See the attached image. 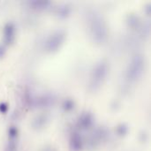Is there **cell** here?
<instances>
[{"label":"cell","instance_id":"2e32d148","mask_svg":"<svg viewBox=\"0 0 151 151\" xmlns=\"http://www.w3.org/2000/svg\"><path fill=\"white\" fill-rule=\"evenodd\" d=\"M127 131H128V127L126 124H120L117 127V129H116V132L120 136H123L125 134H127Z\"/></svg>","mask_w":151,"mask_h":151},{"label":"cell","instance_id":"5b68a950","mask_svg":"<svg viewBox=\"0 0 151 151\" xmlns=\"http://www.w3.org/2000/svg\"><path fill=\"white\" fill-rule=\"evenodd\" d=\"M56 102V97L50 94H45L34 99L33 105L38 108H48L52 106Z\"/></svg>","mask_w":151,"mask_h":151},{"label":"cell","instance_id":"6da1fadb","mask_svg":"<svg viewBox=\"0 0 151 151\" xmlns=\"http://www.w3.org/2000/svg\"><path fill=\"white\" fill-rule=\"evenodd\" d=\"M88 27L90 36L96 43H104L108 37V29L103 16L95 10H91L87 14Z\"/></svg>","mask_w":151,"mask_h":151},{"label":"cell","instance_id":"52a82bcc","mask_svg":"<svg viewBox=\"0 0 151 151\" xmlns=\"http://www.w3.org/2000/svg\"><path fill=\"white\" fill-rule=\"evenodd\" d=\"M15 39V27L12 22H7L4 27V42L12 44Z\"/></svg>","mask_w":151,"mask_h":151},{"label":"cell","instance_id":"e0dca14e","mask_svg":"<svg viewBox=\"0 0 151 151\" xmlns=\"http://www.w3.org/2000/svg\"><path fill=\"white\" fill-rule=\"evenodd\" d=\"M4 151H17V142L16 140H9Z\"/></svg>","mask_w":151,"mask_h":151},{"label":"cell","instance_id":"9c48e42d","mask_svg":"<svg viewBox=\"0 0 151 151\" xmlns=\"http://www.w3.org/2000/svg\"><path fill=\"white\" fill-rule=\"evenodd\" d=\"M69 147L72 151H81L83 148V141L81 135L74 132L71 134L69 139Z\"/></svg>","mask_w":151,"mask_h":151},{"label":"cell","instance_id":"5bb4252c","mask_svg":"<svg viewBox=\"0 0 151 151\" xmlns=\"http://www.w3.org/2000/svg\"><path fill=\"white\" fill-rule=\"evenodd\" d=\"M62 107L65 111H71L72 110L74 109V102L72 99H65L63 104H62Z\"/></svg>","mask_w":151,"mask_h":151},{"label":"cell","instance_id":"d6986e66","mask_svg":"<svg viewBox=\"0 0 151 151\" xmlns=\"http://www.w3.org/2000/svg\"><path fill=\"white\" fill-rule=\"evenodd\" d=\"M8 110V106L5 103H1L0 104V112L1 113H5Z\"/></svg>","mask_w":151,"mask_h":151},{"label":"cell","instance_id":"9a60e30c","mask_svg":"<svg viewBox=\"0 0 151 151\" xmlns=\"http://www.w3.org/2000/svg\"><path fill=\"white\" fill-rule=\"evenodd\" d=\"M150 33V22L147 20L141 28V34L143 37H148Z\"/></svg>","mask_w":151,"mask_h":151},{"label":"cell","instance_id":"7c38bea8","mask_svg":"<svg viewBox=\"0 0 151 151\" xmlns=\"http://www.w3.org/2000/svg\"><path fill=\"white\" fill-rule=\"evenodd\" d=\"M29 4L34 9L44 10V9H47L50 6V1H31V2H29Z\"/></svg>","mask_w":151,"mask_h":151},{"label":"cell","instance_id":"4fadbf2b","mask_svg":"<svg viewBox=\"0 0 151 151\" xmlns=\"http://www.w3.org/2000/svg\"><path fill=\"white\" fill-rule=\"evenodd\" d=\"M71 12V8L68 4H61L57 8V14L61 18L67 17Z\"/></svg>","mask_w":151,"mask_h":151},{"label":"cell","instance_id":"8fae6325","mask_svg":"<svg viewBox=\"0 0 151 151\" xmlns=\"http://www.w3.org/2000/svg\"><path fill=\"white\" fill-rule=\"evenodd\" d=\"M127 23L129 27L133 29H137L140 27V19L134 14H129L127 18Z\"/></svg>","mask_w":151,"mask_h":151},{"label":"cell","instance_id":"44dd1931","mask_svg":"<svg viewBox=\"0 0 151 151\" xmlns=\"http://www.w3.org/2000/svg\"><path fill=\"white\" fill-rule=\"evenodd\" d=\"M144 9H145V11H146V12H147V14L148 15H150V4H148L145 7H144Z\"/></svg>","mask_w":151,"mask_h":151},{"label":"cell","instance_id":"ac0fdd59","mask_svg":"<svg viewBox=\"0 0 151 151\" xmlns=\"http://www.w3.org/2000/svg\"><path fill=\"white\" fill-rule=\"evenodd\" d=\"M18 136V129L15 127H11L8 129V137L9 140H16Z\"/></svg>","mask_w":151,"mask_h":151},{"label":"cell","instance_id":"277c9868","mask_svg":"<svg viewBox=\"0 0 151 151\" xmlns=\"http://www.w3.org/2000/svg\"><path fill=\"white\" fill-rule=\"evenodd\" d=\"M65 39V32L63 29H58L52 32L43 43L44 50L48 52L57 51L63 44Z\"/></svg>","mask_w":151,"mask_h":151},{"label":"cell","instance_id":"7402d4cb","mask_svg":"<svg viewBox=\"0 0 151 151\" xmlns=\"http://www.w3.org/2000/svg\"><path fill=\"white\" fill-rule=\"evenodd\" d=\"M42 151H56L52 147H46V148H44L43 149V150Z\"/></svg>","mask_w":151,"mask_h":151},{"label":"cell","instance_id":"3957f363","mask_svg":"<svg viewBox=\"0 0 151 151\" xmlns=\"http://www.w3.org/2000/svg\"><path fill=\"white\" fill-rule=\"evenodd\" d=\"M145 68V58L142 54L133 56L127 68V78L129 81H138L143 74Z\"/></svg>","mask_w":151,"mask_h":151},{"label":"cell","instance_id":"ffe728a7","mask_svg":"<svg viewBox=\"0 0 151 151\" xmlns=\"http://www.w3.org/2000/svg\"><path fill=\"white\" fill-rule=\"evenodd\" d=\"M5 51H6V50H5V46H4V44H0V58H2L4 56Z\"/></svg>","mask_w":151,"mask_h":151},{"label":"cell","instance_id":"8992f818","mask_svg":"<svg viewBox=\"0 0 151 151\" xmlns=\"http://www.w3.org/2000/svg\"><path fill=\"white\" fill-rule=\"evenodd\" d=\"M93 123H94V117L92 113L88 111L83 112L82 114L80 115L78 119V126L80 128L83 130L89 129L93 126Z\"/></svg>","mask_w":151,"mask_h":151},{"label":"cell","instance_id":"7a4b0ae2","mask_svg":"<svg viewBox=\"0 0 151 151\" xmlns=\"http://www.w3.org/2000/svg\"><path fill=\"white\" fill-rule=\"evenodd\" d=\"M109 73V65L105 60H100L94 66L89 81V89L91 91H96L103 85L107 75Z\"/></svg>","mask_w":151,"mask_h":151},{"label":"cell","instance_id":"ba28073f","mask_svg":"<svg viewBox=\"0 0 151 151\" xmlns=\"http://www.w3.org/2000/svg\"><path fill=\"white\" fill-rule=\"evenodd\" d=\"M50 117L47 113H41L33 119L31 125L35 130H41L47 126Z\"/></svg>","mask_w":151,"mask_h":151},{"label":"cell","instance_id":"30bf717a","mask_svg":"<svg viewBox=\"0 0 151 151\" xmlns=\"http://www.w3.org/2000/svg\"><path fill=\"white\" fill-rule=\"evenodd\" d=\"M107 136H108V131L106 128H104V127L97 128L92 134V136L90 138V143L96 146V145L99 144L101 142L104 141Z\"/></svg>","mask_w":151,"mask_h":151}]
</instances>
